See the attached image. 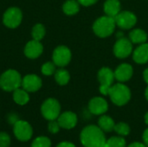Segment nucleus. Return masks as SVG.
I'll return each instance as SVG.
<instances>
[{
  "instance_id": "nucleus-6",
  "label": "nucleus",
  "mask_w": 148,
  "mask_h": 147,
  "mask_svg": "<svg viewBox=\"0 0 148 147\" xmlns=\"http://www.w3.org/2000/svg\"><path fill=\"white\" fill-rule=\"evenodd\" d=\"M22 18L23 14L20 9H18L17 7H10L4 12L3 22L6 27L15 29L21 23Z\"/></svg>"
},
{
  "instance_id": "nucleus-34",
  "label": "nucleus",
  "mask_w": 148,
  "mask_h": 147,
  "mask_svg": "<svg viewBox=\"0 0 148 147\" xmlns=\"http://www.w3.org/2000/svg\"><path fill=\"white\" fill-rule=\"evenodd\" d=\"M128 147H147L146 145H143L141 143H139V142H135V143H133L131 144Z\"/></svg>"
},
{
  "instance_id": "nucleus-11",
  "label": "nucleus",
  "mask_w": 148,
  "mask_h": 147,
  "mask_svg": "<svg viewBox=\"0 0 148 147\" xmlns=\"http://www.w3.org/2000/svg\"><path fill=\"white\" fill-rule=\"evenodd\" d=\"M133 47H132V42L127 39V38H121L119 39L114 47V55L118 58H126L127 57L131 52H132Z\"/></svg>"
},
{
  "instance_id": "nucleus-2",
  "label": "nucleus",
  "mask_w": 148,
  "mask_h": 147,
  "mask_svg": "<svg viewBox=\"0 0 148 147\" xmlns=\"http://www.w3.org/2000/svg\"><path fill=\"white\" fill-rule=\"evenodd\" d=\"M22 85L20 74L14 69H9L0 76V88L7 92L14 91Z\"/></svg>"
},
{
  "instance_id": "nucleus-4",
  "label": "nucleus",
  "mask_w": 148,
  "mask_h": 147,
  "mask_svg": "<svg viewBox=\"0 0 148 147\" xmlns=\"http://www.w3.org/2000/svg\"><path fill=\"white\" fill-rule=\"evenodd\" d=\"M108 94L112 101L117 106L127 104L131 97L129 88L123 84H115L109 88Z\"/></svg>"
},
{
  "instance_id": "nucleus-12",
  "label": "nucleus",
  "mask_w": 148,
  "mask_h": 147,
  "mask_svg": "<svg viewBox=\"0 0 148 147\" xmlns=\"http://www.w3.org/2000/svg\"><path fill=\"white\" fill-rule=\"evenodd\" d=\"M22 87L27 92H36L42 87V80L36 75H28L22 79Z\"/></svg>"
},
{
  "instance_id": "nucleus-5",
  "label": "nucleus",
  "mask_w": 148,
  "mask_h": 147,
  "mask_svg": "<svg viewBox=\"0 0 148 147\" xmlns=\"http://www.w3.org/2000/svg\"><path fill=\"white\" fill-rule=\"evenodd\" d=\"M42 114L48 120H54L57 119L60 115L61 107L59 102L55 99H48L46 100L41 107Z\"/></svg>"
},
{
  "instance_id": "nucleus-27",
  "label": "nucleus",
  "mask_w": 148,
  "mask_h": 147,
  "mask_svg": "<svg viewBox=\"0 0 148 147\" xmlns=\"http://www.w3.org/2000/svg\"><path fill=\"white\" fill-rule=\"evenodd\" d=\"M114 130L118 134L122 135V136L127 135V134L129 133V132H130L129 126H128L126 123H123V122H121V123L115 125Z\"/></svg>"
},
{
  "instance_id": "nucleus-15",
  "label": "nucleus",
  "mask_w": 148,
  "mask_h": 147,
  "mask_svg": "<svg viewBox=\"0 0 148 147\" xmlns=\"http://www.w3.org/2000/svg\"><path fill=\"white\" fill-rule=\"evenodd\" d=\"M57 121L61 127L65 129H71L75 126L77 123V117L72 112H65L59 115Z\"/></svg>"
},
{
  "instance_id": "nucleus-24",
  "label": "nucleus",
  "mask_w": 148,
  "mask_h": 147,
  "mask_svg": "<svg viewBox=\"0 0 148 147\" xmlns=\"http://www.w3.org/2000/svg\"><path fill=\"white\" fill-rule=\"evenodd\" d=\"M45 32L46 31H45L44 26L41 23H37L32 29V31H31L32 38L34 40H36V41H41L44 37Z\"/></svg>"
},
{
  "instance_id": "nucleus-25",
  "label": "nucleus",
  "mask_w": 148,
  "mask_h": 147,
  "mask_svg": "<svg viewBox=\"0 0 148 147\" xmlns=\"http://www.w3.org/2000/svg\"><path fill=\"white\" fill-rule=\"evenodd\" d=\"M103 147H126V141L121 137H112L106 141Z\"/></svg>"
},
{
  "instance_id": "nucleus-1",
  "label": "nucleus",
  "mask_w": 148,
  "mask_h": 147,
  "mask_svg": "<svg viewBox=\"0 0 148 147\" xmlns=\"http://www.w3.org/2000/svg\"><path fill=\"white\" fill-rule=\"evenodd\" d=\"M81 142L85 147H103L106 143V139L100 127L88 126L81 133Z\"/></svg>"
},
{
  "instance_id": "nucleus-30",
  "label": "nucleus",
  "mask_w": 148,
  "mask_h": 147,
  "mask_svg": "<svg viewBox=\"0 0 148 147\" xmlns=\"http://www.w3.org/2000/svg\"><path fill=\"white\" fill-rule=\"evenodd\" d=\"M60 127H61V126H60L58 121H56L55 120H50V122H49V125H48L49 131L51 133H58Z\"/></svg>"
},
{
  "instance_id": "nucleus-35",
  "label": "nucleus",
  "mask_w": 148,
  "mask_h": 147,
  "mask_svg": "<svg viewBox=\"0 0 148 147\" xmlns=\"http://www.w3.org/2000/svg\"><path fill=\"white\" fill-rule=\"evenodd\" d=\"M143 76H144V79H145L146 82L148 84V68H147V69L144 71V73H143Z\"/></svg>"
},
{
  "instance_id": "nucleus-22",
  "label": "nucleus",
  "mask_w": 148,
  "mask_h": 147,
  "mask_svg": "<svg viewBox=\"0 0 148 147\" xmlns=\"http://www.w3.org/2000/svg\"><path fill=\"white\" fill-rule=\"evenodd\" d=\"M79 3L77 1L75 0H68L62 7V10L64 11V13L66 15L71 16V15H75L79 11Z\"/></svg>"
},
{
  "instance_id": "nucleus-21",
  "label": "nucleus",
  "mask_w": 148,
  "mask_h": 147,
  "mask_svg": "<svg viewBox=\"0 0 148 147\" xmlns=\"http://www.w3.org/2000/svg\"><path fill=\"white\" fill-rule=\"evenodd\" d=\"M98 123H99L100 128L105 132H111L114 129V126H115L114 121L109 116H107V115L101 116L99 119Z\"/></svg>"
},
{
  "instance_id": "nucleus-32",
  "label": "nucleus",
  "mask_w": 148,
  "mask_h": 147,
  "mask_svg": "<svg viewBox=\"0 0 148 147\" xmlns=\"http://www.w3.org/2000/svg\"><path fill=\"white\" fill-rule=\"evenodd\" d=\"M56 147H75L72 143L69 142H62L60 143Z\"/></svg>"
},
{
  "instance_id": "nucleus-37",
  "label": "nucleus",
  "mask_w": 148,
  "mask_h": 147,
  "mask_svg": "<svg viewBox=\"0 0 148 147\" xmlns=\"http://www.w3.org/2000/svg\"><path fill=\"white\" fill-rule=\"evenodd\" d=\"M146 98H147V100L148 101V86L147 88V89H146Z\"/></svg>"
},
{
  "instance_id": "nucleus-14",
  "label": "nucleus",
  "mask_w": 148,
  "mask_h": 147,
  "mask_svg": "<svg viewBox=\"0 0 148 147\" xmlns=\"http://www.w3.org/2000/svg\"><path fill=\"white\" fill-rule=\"evenodd\" d=\"M108 103L107 101L101 97H95L89 101L88 109L94 114H102L108 110Z\"/></svg>"
},
{
  "instance_id": "nucleus-26",
  "label": "nucleus",
  "mask_w": 148,
  "mask_h": 147,
  "mask_svg": "<svg viewBox=\"0 0 148 147\" xmlns=\"http://www.w3.org/2000/svg\"><path fill=\"white\" fill-rule=\"evenodd\" d=\"M50 139L47 137H38L32 142L31 147H50Z\"/></svg>"
},
{
  "instance_id": "nucleus-9",
  "label": "nucleus",
  "mask_w": 148,
  "mask_h": 147,
  "mask_svg": "<svg viewBox=\"0 0 148 147\" xmlns=\"http://www.w3.org/2000/svg\"><path fill=\"white\" fill-rule=\"evenodd\" d=\"M114 20H115V23L120 28L125 29L133 28L137 22V18L135 15L130 11L120 12L118 15L114 16Z\"/></svg>"
},
{
  "instance_id": "nucleus-16",
  "label": "nucleus",
  "mask_w": 148,
  "mask_h": 147,
  "mask_svg": "<svg viewBox=\"0 0 148 147\" xmlns=\"http://www.w3.org/2000/svg\"><path fill=\"white\" fill-rule=\"evenodd\" d=\"M133 75V68L129 64H121L120 65L115 72H114V78L119 81L124 82L128 81Z\"/></svg>"
},
{
  "instance_id": "nucleus-29",
  "label": "nucleus",
  "mask_w": 148,
  "mask_h": 147,
  "mask_svg": "<svg viewBox=\"0 0 148 147\" xmlns=\"http://www.w3.org/2000/svg\"><path fill=\"white\" fill-rule=\"evenodd\" d=\"M10 145V138L6 133H0V147H9Z\"/></svg>"
},
{
  "instance_id": "nucleus-20",
  "label": "nucleus",
  "mask_w": 148,
  "mask_h": 147,
  "mask_svg": "<svg viewBox=\"0 0 148 147\" xmlns=\"http://www.w3.org/2000/svg\"><path fill=\"white\" fill-rule=\"evenodd\" d=\"M129 37L132 42L134 43H145L147 40V33L140 29H134L130 32Z\"/></svg>"
},
{
  "instance_id": "nucleus-33",
  "label": "nucleus",
  "mask_w": 148,
  "mask_h": 147,
  "mask_svg": "<svg viewBox=\"0 0 148 147\" xmlns=\"http://www.w3.org/2000/svg\"><path fill=\"white\" fill-rule=\"evenodd\" d=\"M143 139H144L146 146L148 147V129H147L143 133Z\"/></svg>"
},
{
  "instance_id": "nucleus-13",
  "label": "nucleus",
  "mask_w": 148,
  "mask_h": 147,
  "mask_svg": "<svg viewBox=\"0 0 148 147\" xmlns=\"http://www.w3.org/2000/svg\"><path fill=\"white\" fill-rule=\"evenodd\" d=\"M42 50H43V47L40 42V41H36L33 39L26 44L24 48V55L28 58L35 59L41 55Z\"/></svg>"
},
{
  "instance_id": "nucleus-36",
  "label": "nucleus",
  "mask_w": 148,
  "mask_h": 147,
  "mask_svg": "<svg viewBox=\"0 0 148 147\" xmlns=\"http://www.w3.org/2000/svg\"><path fill=\"white\" fill-rule=\"evenodd\" d=\"M145 120H146V123L148 125V113L146 114V116H145Z\"/></svg>"
},
{
  "instance_id": "nucleus-23",
  "label": "nucleus",
  "mask_w": 148,
  "mask_h": 147,
  "mask_svg": "<svg viewBox=\"0 0 148 147\" xmlns=\"http://www.w3.org/2000/svg\"><path fill=\"white\" fill-rule=\"evenodd\" d=\"M69 78H70V76H69V74L67 70L61 68V69H58L56 71L55 79L59 85H62V86L66 85L69 82Z\"/></svg>"
},
{
  "instance_id": "nucleus-31",
  "label": "nucleus",
  "mask_w": 148,
  "mask_h": 147,
  "mask_svg": "<svg viewBox=\"0 0 148 147\" xmlns=\"http://www.w3.org/2000/svg\"><path fill=\"white\" fill-rule=\"evenodd\" d=\"M97 0H78V2L84 5V6H89V5H92L94 4L95 3H96Z\"/></svg>"
},
{
  "instance_id": "nucleus-10",
  "label": "nucleus",
  "mask_w": 148,
  "mask_h": 147,
  "mask_svg": "<svg viewBox=\"0 0 148 147\" xmlns=\"http://www.w3.org/2000/svg\"><path fill=\"white\" fill-rule=\"evenodd\" d=\"M71 59V52L65 46L57 47L53 52V62L59 67H64L69 64Z\"/></svg>"
},
{
  "instance_id": "nucleus-28",
  "label": "nucleus",
  "mask_w": 148,
  "mask_h": 147,
  "mask_svg": "<svg viewBox=\"0 0 148 147\" xmlns=\"http://www.w3.org/2000/svg\"><path fill=\"white\" fill-rule=\"evenodd\" d=\"M54 62H46L42 66V73L44 75H51L55 73L56 71V67H55Z\"/></svg>"
},
{
  "instance_id": "nucleus-19",
  "label": "nucleus",
  "mask_w": 148,
  "mask_h": 147,
  "mask_svg": "<svg viewBox=\"0 0 148 147\" xmlns=\"http://www.w3.org/2000/svg\"><path fill=\"white\" fill-rule=\"evenodd\" d=\"M13 100L14 101L21 106H23L25 104H27L29 101V96L28 94V92L26 90H24L23 88H17L16 90H14L13 93Z\"/></svg>"
},
{
  "instance_id": "nucleus-3",
  "label": "nucleus",
  "mask_w": 148,
  "mask_h": 147,
  "mask_svg": "<svg viewBox=\"0 0 148 147\" xmlns=\"http://www.w3.org/2000/svg\"><path fill=\"white\" fill-rule=\"evenodd\" d=\"M115 24L114 17L108 16H101L95 22L93 29L98 36L107 37L114 32Z\"/></svg>"
},
{
  "instance_id": "nucleus-18",
  "label": "nucleus",
  "mask_w": 148,
  "mask_h": 147,
  "mask_svg": "<svg viewBox=\"0 0 148 147\" xmlns=\"http://www.w3.org/2000/svg\"><path fill=\"white\" fill-rule=\"evenodd\" d=\"M104 11L108 16L114 17L121 11V3L119 0H107L104 3Z\"/></svg>"
},
{
  "instance_id": "nucleus-7",
  "label": "nucleus",
  "mask_w": 148,
  "mask_h": 147,
  "mask_svg": "<svg viewBox=\"0 0 148 147\" xmlns=\"http://www.w3.org/2000/svg\"><path fill=\"white\" fill-rule=\"evenodd\" d=\"M98 79L101 82L100 92L104 95L108 94L114 79V73L108 68H102L98 73Z\"/></svg>"
},
{
  "instance_id": "nucleus-8",
  "label": "nucleus",
  "mask_w": 148,
  "mask_h": 147,
  "mask_svg": "<svg viewBox=\"0 0 148 147\" xmlns=\"http://www.w3.org/2000/svg\"><path fill=\"white\" fill-rule=\"evenodd\" d=\"M14 134L20 141H28L31 139L33 130L31 126L24 120H17L14 124Z\"/></svg>"
},
{
  "instance_id": "nucleus-17",
  "label": "nucleus",
  "mask_w": 148,
  "mask_h": 147,
  "mask_svg": "<svg viewBox=\"0 0 148 147\" xmlns=\"http://www.w3.org/2000/svg\"><path fill=\"white\" fill-rule=\"evenodd\" d=\"M134 60L137 63L144 64L148 62V44L142 43L140 47H138L134 53Z\"/></svg>"
}]
</instances>
